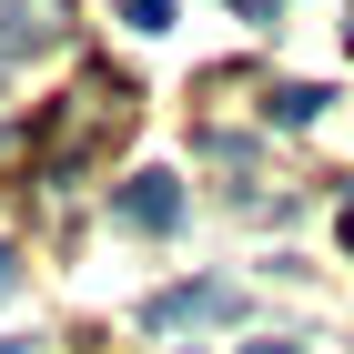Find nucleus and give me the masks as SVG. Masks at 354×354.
<instances>
[{"label": "nucleus", "instance_id": "nucleus-4", "mask_svg": "<svg viewBox=\"0 0 354 354\" xmlns=\"http://www.w3.org/2000/svg\"><path fill=\"white\" fill-rule=\"evenodd\" d=\"M243 354H304V344H243Z\"/></svg>", "mask_w": 354, "mask_h": 354}, {"label": "nucleus", "instance_id": "nucleus-3", "mask_svg": "<svg viewBox=\"0 0 354 354\" xmlns=\"http://www.w3.org/2000/svg\"><path fill=\"white\" fill-rule=\"evenodd\" d=\"M10 283H21V273H10V243H0V294H10Z\"/></svg>", "mask_w": 354, "mask_h": 354}, {"label": "nucleus", "instance_id": "nucleus-2", "mask_svg": "<svg viewBox=\"0 0 354 354\" xmlns=\"http://www.w3.org/2000/svg\"><path fill=\"white\" fill-rule=\"evenodd\" d=\"M122 21H132V30H162V21H172V0H122Z\"/></svg>", "mask_w": 354, "mask_h": 354}, {"label": "nucleus", "instance_id": "nucleus-1", "mask_svg": "<svg viewBox=\"0 0 354 354\" xmlns=\"http://www.w3.org/2000/svg\"><path fill=\"white\" fill-rule=\"evenodd\" d=\"M122 223H132V233H172V223H183L172 172H132V183H122Z\"/></svg>", "mask_w": 354, "mask_h": 354}]
</instances>
